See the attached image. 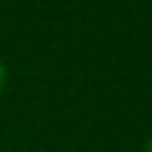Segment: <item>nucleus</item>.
Here are the masks:
<instances>
[{"label":"nucleus","mask_w":152,"mask_h":152,"mask_svg":"<svg viewBox=\"0 0 152 152\" xmlns=\"http://www.w3.org/2000/svg\"><path fill=\"white\" fill-rule=\"evenodd\" d=\"M5 86H7V69H5V64L0 62V93L5 90Z\"/></svg>","instance_id":"1"},{"label":"nucleus","mask_w":152,"mask_h":152,"mask_svg":"<svg viewBox=\"0 0 152 152\" xmlns=\"http://www.w3.org/2000/svg\"><path fill=\"white\" fill-rule=\"evenodd\" d=\"M142 152H152V135L147 138V142H145V150H142Z\"/></svg>","instance_id":"2"}]
</instances>
